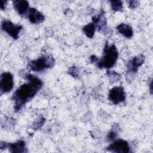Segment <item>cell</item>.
I'll return each instance as SVG.
<instances>
[{
	"mask_svg": "<svg viewBox=\"0 0 153 153\" xmlns=\"http://www.w3.org/2000/svg\"><path fill=\"white\" fill-rule=\"evenodd\" d=\"M25 79L27 82L21 85L14 92L12 99L14 102V110L17 112L28 101L33 98L42 86V81L30 74H25Z\"/></svg>",
	"mask_w": 153,
	"mask_h": 153,
	"instance_id": "6da1fadb",
	"label": "cell"
},
{
	"mask_svg": "<svg viewBox=\"0 0 153 153\" xmlns=\"http://www.w3.org/2000/svg\"><path fill=\"white\" fill-rule=\"evenodd\" d=\"M118 53L114 44L109 45L107 42L105 44L103 54L102 58L97 62V66L99 68L110 69L112 68L118 59Z\"/></svg>",
	"mask_w": 153,
	"mask_h": 153,
	"instance_id": "7a4b0ae2",
	"label": "cell"
},
{
	"mask_svg": "<svg viewBox=\"0 0 153 153\" xmlns=\"http://www.w3.org/2000/svg\"><path fill=\"white\" fill-rule=\"evenodd\" d=\"M55 64L54 59L49 55H43L36 60L30 61L28 66L34 72H41L53 67Z\"/></svg>",
	"mask_w": 153,
	"mask_h": 153,
	"instance_id": "3957f363",
	"label": "cell"
},
{
	"mask_svg": "<svg viewBox=\"0 0 153 153\" xmlns=\"http://www.w3.org/2000/svg\"><path fill=\"white\" fill-rule=\"evenodd\" d=\"M108 99L115 105L124 102L126 99V93L122 86L114 87L108 93Z\"/></svg>",
	"mask_w": 153,
	"mask_h": 153,
	"instance_id": "277c9868",
	"label": "cell"
},
{
	"mask_svg": "<svg viewBox=\"0 0 153 153\" xmlns=\"http://www.w3.org/2000/svg\"><path fill=\"white\" fill-rule=\"evenodd\" d=\"M1 28L13 39H16L19 38V35L22 29V26L15 25L8 20H4L1 23Z\"/></svg>",
	"mask_w": 153,
	"mask_h": 153,
	"instance_id": "5b68a950",
	"label": "cell"
},
{
	"mask_svg": "<svg viewBox=\"0 0 153 153\" xmlns=\"http://www.w3.org/2000/svg\"><path fill=\"white\" fill-rule=\"evenodd\" d=\"M14 85L13 76L8 72H3L1 75V81H0V87L1 93H5L10 91Z\"/></svg>",
	"mask_w": 153,
	"mask_h": 153,
	"instance_id": "8992f818",
	"label": "cell"
},
{
	"mask_svg": "<svg viewBox=\"0 0 153 153\" xmlns=\"http://www.w3.org/2000/svg\"><path fill=\"white\" fill-rule=\"evenodd\" d=\"M107 148L109 151L117 153H128L130 151L128 142L120 139L114 140Z\"/></svg>",
	"mask_w": 153,
	"mask_h": 153,
	"instance_id": "52a82bcc",
	"label": "cell"
},
{
	"mask_svg": "<svg viewBox=\"0 0 153 153\" xmlns=\"http://www.w3.org/2000/svg\"><path fill=\"white\" fill-rule=\"evenodd\" d=\"M1 149H6L9 148V150L11 152H17V153H23L27 152L26 148L25 142L20 140L17 141L15 143H7L6 142H1L0 144Z\"/></svg>",
	"mask_w": 153,
	"mask_h": 153,
	"instance_id": "ba28073f",
	"label": "cell"
},
{
	"mask_svg": "<svg viewBox=\"0 0 153 153\" xmlns=\"http://www.w3.org/2000/svg\"><path fill=\"white\" fill-rule=\"evenodd\" d=\"M145 56L142 54L134 57L130 60L127 65L128 72L136 73L137 72L139 68L144 63Z\"/></svg>",
	"mask_w": 153,
	"mask_h": 153,
	"instance_id": "9c48e42d",
	"label": "cell"
},
{
	"mask_svg": "<svg viewBox=\"0 0 153 153\" xmlns=\"http://www.w3.org/2000/svg\"><path fill=\"white\" fill-rule=\"evenodd\" d=\"M29 21L33 24H39L44 20L45 17L42 13L35 8H30L27 12Z\"/></svg>",
	"mask_w": 153,
	"mask_h": 153,
	"instance_id": "30bf717a",
	"label": "cell"
},
{
	"mask_svg": "<svg viewBox=\"0 0 153 153\" xmlns=\"http://www.w3.org/2000/svg\"><path fill=\"white\" fill-rule=\"evenodd\" d=\"M13 7L15 10L19 14L23 16L26 14L27 11L29 10V3L25 0H17L13 2Z\"/></svg>",
	"mask_w": 153,
	"mask_h": 153,
	"instance_id": "8fae6325",
	"label": "cell"
},
{
	"mask_svg": "<svg viewBox=\"0 0 153 153\" xmlns=\"http://www.w3.org/2000/svg\"><path fill=\"white\" fill-rule=\"evenodd\" d=\"M117 29L118 32L123 35L124 36L130 38L133 36V31L131 27L126 23H121L117 26Z\"/></svg>",
	"mask_w": 153,
	"mask_h": 153,
	"instance_id": "7c38bea8",
	"label": "cell"
},
{
	"mask_svg": "<svg viewBox=\"0 0 153 153\" xmlns=\"http://www.w3.org/2000/svg\"><path fill=\"white\" fill-rule=\"evenodd\" d=\"M96 28V27L95 25L93 22H91V23H89L88 24H87V25H85L83 27L82 30H83L84 33H85V35L87 37L91 38L93 37V36L94 35Z\"/></svg>",
	"mask_w": 153,
	"mask_h": 153,
	"instance_id": "4fadbf2b",
	"label": "cell"
},
{
	"mask_svg": "<svg viewBox=\"0 0 153 153\" xmlns=\"http://www.w3.org/2000/svg\"><path fill=\"white\" fill-rule=\"evenodd\" d=\"M110 2H111V7L112 10L115 11H122L123 8V2L121 1L114 0V1H110Z\"/></svg>",
	"mask_w": 153,
	"mask_h": 153,
	"instance_id": "5bb4252c",
	"label": "cell"
},
{
	"mask_svg": "<svg viewBox=\"0 0 153 153\" xmlns=\"http://www.w3.org/2000/svg\"><path fill=\"white\" fill-rule=\"evenodd\" d=\"M107 74L112 82H117L120 79V75L114 71H107Z\"/></svg>",
	"mask_w": 153,
	"mask_h": 153,
	"instance_id": "9a60e30c",
	"label": "cell"
},
{
	"mask_svg": "<svg viewBox=\"0 0 153 153\" xmlns=\"http://www.w3.org/2000/svg\"><path fill=\"white\" fill-rule=\"evenodd\" d=\"M68 72L73 77H78L79 75L78 68L76 66L71 67L68 71Z\"/></svg>",
	"mask_w": 153,
	"mask_h": 153,
	"instance_id": "2e32d148",
	"label": "cell"
},
{
	"mask_svg": "<svg viewBox=\"0 0 153 153\" xmlns=\"http://www.w3.org/2000/svg\"><path fill=\"white\" fill-rule=\"evenodd\" d=\"M45 120L44 118L41 117V118H39L38 120H36L34 123H33V127L35 128H39V127H41L43 124L44 123Z\"/></svg>",
	"mask_w": 153,
	"mask_h": 153,
	"instance_id": "e0dca14e",
	"label": "cell"
},
{
	"mask_svg": "<svg viewBox=\"0 0 153 153\" xmlns=\"http://www.w3.org/2000/svg\"><path fill=\"white\" fill-rule=\"evenodd\" d=\"M117 131H114V130H112L108 133V134L107 136V138L109 140H112L114 139L117 137Z\"/></svg>",
	"mask_w": 153,
	"mask_h": 153,
	"instance_id": "ac0fdd59",
	"label": "cell"
},
{
	"mask_svg": "<svg viewBox=\"0 0 153 153\" xmlns=\"http://www.w3.org/2000/svg\"><path fill=\"white\" fill-rule=\"evenodd\" d=\"M139 2L137 1H128V7L132 9L135 8L138 6Z\"/></svg>",
	"mask_w": 153,
	"mask_h": 153,
	"instance_id": "d6986e66",
	"label": "cell"
},
{
	"mask_svg": "<svg viewBox=\"0 0 153 153\" xmlns=\"http://www.w3.org/2000/svg\"><path fill=\"white\" fill-rule=\"evenodd\" d=\"M99 59L96 56H91L90 57V61L91 62H97L98 61Z\"/></svg>",
	"mask_w": 153,
	"mask_h": 153,
	"instance_id": "ffe728a7",
	"label": "cell"
},
{
	"mask_svg": "<svg viewBox=\"0 0 153 153\" xmlns=\"http://www.w3.org/2000/svg\"><path fill=\"white\" fill-rule=\"evenodd\" d=\"M7 3V1H2L1 2V10H4L5 8Z\"/></svg>",
	"mask_w": 153,
	"mask_h": 153,
	"instance_id": "44dd1931",
	"label": "cell"
}]
</instances>
